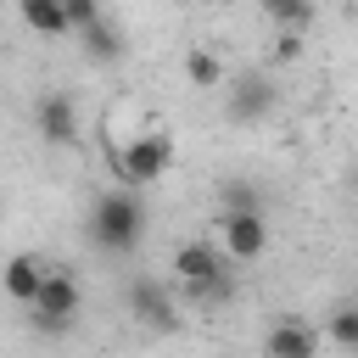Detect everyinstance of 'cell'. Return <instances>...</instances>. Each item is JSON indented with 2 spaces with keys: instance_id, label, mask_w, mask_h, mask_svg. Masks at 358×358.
I'll return each instance as SVG.
<instances>
[{
  "instance_id": "cell-12",
  "label": "cell",
  "mask_w": 358,
  "mask_h": 358,
  "mask_svg": "<svg viewBox=\"0 0 358 358\" xmlns=\"http://www.w3.org/2000/svg\"><path fill=\"white\" fill-rule=\"evenodd\" d=\"M17 17H22L34 34H45V39L73 34V28H67V0H17Z\"/></svg>"
},
{
  "instance_id": "cell-14",
  "label": "cell",
  "mask_w": 358,
  "mask_h": 358,
  "mask_svg": "<svg viewBox=\"0 0 358 358\" xmlns=\"http://www.w3.org/2000/svg\"><path fill=\"white\" fill-rule=\"evenodd\" d=\"M185 78H190V90H218L224 84V62L207 45H190L185 50Z\"/></svg>"
},
{
  "instance_id": "cell-2",
  "label": "cell",
  "mask_w": 358,
  "mask_h": 358,
  "mask_svg": "<svg viewBox=\"0 0 358 358\" xmlns=\"http://www.w3.org/2000/svg\"><path fill=\"white\" fill-rule=\"evenodd\" d=\"M78 308H84L78 280H73L67 268H50L45 285H39V296H34V308H28V324H34L39 336H67V330L78 324Z\"/></svg>"
},
{
  "instance_id": "cell-10",
  "label": "cell",
  "mask_w": 358,
  "mask_h": 358,
  "mask_svg": "<svg viewBox=\"0 0 358 358\" xmlns=\"http://www.w3.org/2000/svg\"><path fill=\"white\" fill-rule=\"evenodd\" d=\"M45 257H34V252H11L6 257V268H0V285H6V296L17 302V308H34V296H39V285H45Z\"/></svg>"
},
{
  "instance_id": "cell-18",
  "label": "cell",
  "mask_w": 358,
  "mask_h": 358,
  "mask_svg": "<svg viewBox=\"0 0 358 358\" xmlns=\"http://www.w3.org/2000/svg\"><path fill=\"white\" fill-rule=\"evenodd\" d=\"M302 45H308V34H296V28H285V34L274 39V62H280V67H291V62H302Z\"/></svg>"
},
{
  "instance_id": "cell-4",
  "label": "cell",
  "mask_w": 358,
  "mask_h": 358,
  "mask_svg": "<svg viewBox=\"0 0 358 358\" xmlns=\"http://www.w3.org/2000/svg\"><path fill=\"white\" fill-rule=\"evenodd\" d=\"M123 308H129V319L134 324H145V330H157V336H173L179 330V302H173V291L162 285V280H151V274H134L129 285H123Z\"/></svg>"
},
{
  "instance_id": "cell-8",
  "label": "cell",
  "mask_w": 358,
  "mask_h": 358,
  "mask_svg": "<svg viewBox=\"0 0 358 358\" xmlns=\"http://www.w3.org/2000/svg\"><path fill=\"white\" fill-rule=\"evenodd\" d=\"M319 330L308 319H274L263 330V358H319Z\"/></svg>"
},
{
  "instance_id": "cell-16",
  "label": "cell",
  "mask_w": 358,
  "mask_h": 358,
  "mask_svg": "<svg viewBox=\"0 0 358 358\" xmlns=\"http://www.w3.org/2000/svg\"><path fill=\"white\" fill-rule=\"evenodd\" d=\"M229 296H235L229 268H224V274H213V280H201V285H185V302H190V308H224Z\"/></svg>"
},
{
  "instance_id": "cell-17",
  "label": "cell",
  "mask_w": 358,
  "mask_h": 358,
  "mask_svg": "<svg viewBox=\"0 0 358 358\" xmlns=\"http://www.w3.org/2000/svg\"><path fill=\"white\" fill-rule=\"evenodd\" d=\"M324 336H330L341 352H358V308H336L330 324H324Z\"/></svg>"
},
{
  "instance_id": "cell-15",
  "label": "cell",
  "mask_w": 358,
  "mask_h": 358,
  "mask_svg": "<svg viewBox=\"0 0 358 358\" xmlns=\"http://www.w3.org/2000/svg\"><path fill=\"white\" fill-rule=\"evenodd\" d=\"M246 207H263V185L246 179V173L224 179V185H218V213H246Z\"/></svg>"
},
{
  "instance_id": "cell-19",
  "label": "cell",
  "mask_w": 358,
  "mask_h": 358,
  "mask_svg": "<svg viewBox=\"0 0 358 358\" xmlns=\"http://www.w3.org/2000/svg\"><path fill=\"white\" fill-rule=\"evenodd\" d=\"M95 17H106V11H101V0H67V28H73V34H78V28H90Z\"/></svg>"
},
{
  "instance_id": "cell-20",
  "label": "cell",
  "mask_w": 358,
  "mask_h": 358,
  "mask_svg": "<svg viewBox=\"0 0 358 358\" xmlns=\"http://www.w3.org/2000/svg\"><path fill=\"white\" fill-rule=\"evenodd\" d=\"M352 196H358V168H352Z\"/></svg>"
},
{
  "instance_id": "cell-9",
  "label": "cell",
  "mask_w": 358,
  "mask_h": 358,
  "mask_svg": "<svg viewBox=\"0 0 358 358\" xmlns=\"http://www.w3.org/2000/svg\"><path fill=\"white\" fill-rule=\"evenodd\" d=\"M213 274H224L218 241H185V246H173V280H179V291H185V285H201V280H213Z\"/></svg>"
},
{
  "instance_id": "cell-3",
  "label": "cell",
  "mask_w": 358,
  "mask_h": 358,
  "mask_svg": "<svg viewBox=\"0 0 358 358\" xmlns=\"http://www.w3.org/2000/svg\"><path fill=\"white\" fill-rule=\"evenodd\" d=\"M112 168H117V179L129 185V190H140V185H157L168 168H173V140L168 134H134V140H123L117 151H112Z\"/></svg>"
},
{
  "instance_id": "cell-21",
  "label": "cell",
  "mask_w": 358,
  "mask_h": 358,
  "mask_svg": "<svg viewBox=\"0 0 358 358\" xmlns=\"http://www.w3.org/2000/svg\"><path fill=\"white\" fill-rule=\"evenodd\" d=\"M218 6H241V0H218Z\"/></svg>"
},
{
  "instance_id": "cell-7",
  "label": "cell",
  "mask_w": 358,
  "mask_h": 358,
  "mask_svg": "<svg viewBox=\"0 0 358 358\" xmlns=\"http://www.w3.org/2000/svg\"><path fill=\"white\" fill-rule=\"evenodd\" d=\"M274 101H280V90H274V78L257 67V73H241L229 90H224V112L235 117V123H263L268 112H274Z\"/></svg>"
},
{
  "instance_id": "cell-22",
  "label": "cell",
  "mask_w": 358,
  "mask_h": 358,
  "mask_svg": "<svg viewBox=\"0 0 358 358\" xmlns=\"http://www.w3.org/2000/svg\"><path fill=\"white\" fill-rule=\"evenodd\" d=\"M218 358H235V352H218Z\"/></svg>"
},
{
  "instance_id": "cell-1",
  "label": "cell",
  "mask_w": 358,
  "mask_h": 358,
  "mask_svg": "<svg viewBox=\"0 0 358 358\" xmlns=\"http://www.w3.org/2000/svg\"><path fill=\"white\" fill-rule=\"evenodd\" d=\"M90 241L101 246V252H112V257H129L140 241H145V201L123 185V190H106V196H95V207H90Z\"/></svg>"
},
{
  "instance_id": "cell-11",
  "label": "cell",
  "mask_w": 358,
  "mask_h": 358,
  "mask_svg": "<svg viewBox=\"0 0 358 358\" xmlns=\"http://www.w3.org/2000/svg\"><path fill=\"white\" fill-rule=\"evenodd\" d=\"M78 50H84L90 62L112 67V62H123V28H117L112 17H95L90 28H78Z\"/></svg>"
},
{
  "instance_id": "cell-6",
  "label": "cell",
  "mask_w": 358,
  "mask_h": 358,
  "mask_svg": "<svg viewBox=\"0 0 358 358\" xmlns=\"http://www.w3.org/2000/svg\"><path fill=\"white\" fill-rule=\"evenodd\" d=\"M34 129H39V140L45 145H56V151H67V145H78V106H73V95L67 90H39L34 95Z\"/></svg>"
},
{
  "instance_id": "cell-13",
  "label": "cell",
  "mask_w": 358,
  "mask_h": 358,
  "mask_svg": "<svg viewBox=\"0 0 358 358\" xmlns=\"http://www.w3.org/2000/svg\"><path fill=\"white\" fill-rule=\"evenodd\" d=\"M257 11L285 34V28H296V34H308L313 28V17H319V6L313 0H257Z\"/></svg>"
},
{
  "instance_id": "cell-5",
  "label": "cell",
  "mask_w": 358,
  "mask_h": 358,
  "mask_svg": "<svg viewBox=\"0 0 358 358\" xmlns=\"http://www.w3.org/2000/svg\"><path fill=\"white\" fill-rule=\"evenodd\" d=\"M218 252L229 263H257L268 252V213L246 207V213H218Z\"/></svg>"
}]
</instances>
